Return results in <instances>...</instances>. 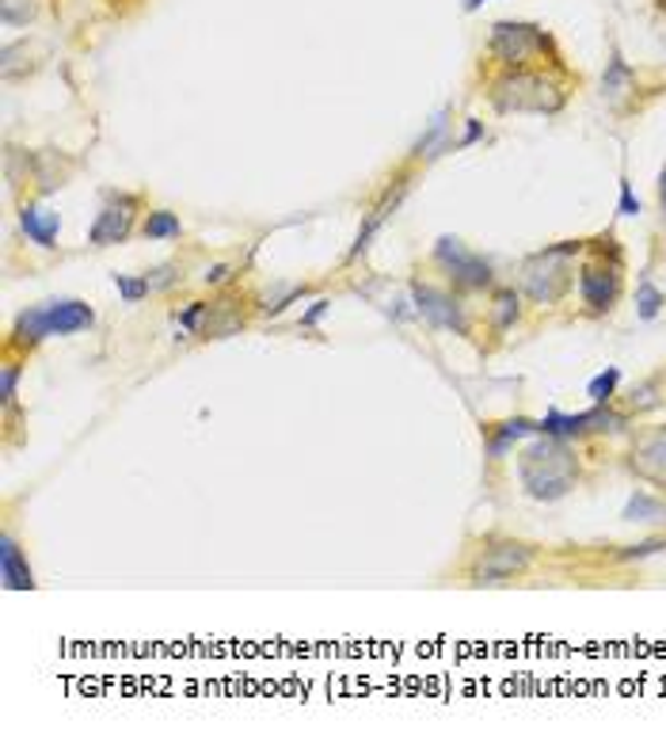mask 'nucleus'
Returning <instances> with one entry per match:
<instances>
[{
	"instance_id": "a878e982",
	"label": "nucleus",
	"mask_w": 666,
	"mask_h": 743,
	"mask_svg": "<svg viewBox=\"0 0 666 743\" xmlns=\"http://www.w3.org/2000/svg\"><path fill=\"white\" fill-rule=\"evenodd\" d=\"M149 275V286L153 291H168V286H176L179 283V263H164V267H153V271H145Z\"/></svg>"
},
{
	"instance_id": "20e7f679",
	"label": "nucleus",
	"mask_w": 666,
	"mask_h": 743,
	"mask_svg": "<svg viewBox=\"0 0 666 743\" xmlns=\"http://www.w3.org/2000/svg\"><path fill=\"white\" fill-rule=\"evenodd\" d=\"M488 54L495 57L503 69H537L541 62H560L556 57V43L545 28L522 20H499L491 23L488 35Z\"/></svg>"
},
{
	"instance_id": "f8f14e48",
	"label": "nucleus",
	"mask_w": 666,
	"mask_h": 743,
	"mask_svg": "<svg viewBox=\"0 0 666 743\" xmlns=\"http://www.w3.org/2000/svg\"><path fill=\"white\" fill-rule=\"evenodd\" d=\"M404 195H407V176H400V179H396V187H389L385 198H381V203L373 206L370 214H365L362 229H358V241H354V248H351V255H347V260H358V255H362L365 248H370V241H373V237H378V229L389 221V214H396V206L404 203Z\"/></svg>"
},
{
	"instance_id": "393cba45",
	"label": "nucleus",
	"mask_w": 666,
	"mask_h": 743,
	"mask_svg": "<svg viewBox=\"0 0 666 743\" xmlns=\"http://www.w3.org/2000/svg\"><path fill=\"white\" fill-rule=\"evenodd\" d=\"M206 309H210V302H190L187 309L179 313V328L183 332H195L198 336V328H203V320H206Z\"/></svg>"
},
{
	"instance_id": "aec40b11",
	"label": "nucleus",
	"mask_w": 666,
	"mask_h": 743,
	"mask_svg": "<svg viewBox=\"0 0 666 743\" xmlns=\"http://www.w3.org/2000/svg\"><path fill=\"white\" fill-rule=\"evenodd\" d=\"M522 317V297L514 291H499L495 294V305H491V320H495L499 332H506V328H514Z\"/></svg>"
},
{
	"instance_id": "7ed1b4c3",
	"label": "nucleus",
	"mask_w": 666,
	"mask_h": 743,
	"mask_svg": "<svg viewBox=\"0 0 666 743\" xmlns=\"http://www.w3.org/2000/svg\"><path fill=\"white\" fill-rule=\"evenodd\" d=\"M488 99L499 114H556L568 92L541 69H503L488 85Z\"/></svg>"
},
{
	"instance_id": "7c9ffc66",
	"label": "nucleus",
	"mask_w": 666,
	"mask_h": 743,
	"mask_svg": "<svg viewBox=\"0 0 666 743\" xmlns=\"http://www.w3.org/2000/svg\"><path fill=\"white\" fill-rule=\"evenodd\" d=\"M328 309H331V302H313V309H309V313H305V317H302V325H305V328H313L316 320H320V317H324V313H328Z\"/></svg>"
},
{
	"instance_id": "9b49d317",
	"label": "nucleus",
	"mask_w": 666,
	"mask_h": 743,
	"mask_svg": "<svg viewBox=\"0 0 666 743\" xmlns=\"http://www.w3.org/2000/svg\"><path fill=\"white\" fill-rule=\"evenodd\" d=\"M629 466L636 477H644L647 484L666 489V427H647L636 435L629 454Z\"/></svg>"
},
{
	"instance_id": "c756f323",
	"label": "nucleus",
	"mask_w": 666,
	"mask_h": 743,
	"mask_svg": "<svg viewBox=\"0 0 666 743\" xmlns=\"http://www.w3.org/2000/svg\"><path fill=\"white\" fill-rule=\"evenodd\" d=\"M229 275H232L229 263H214V267L203 275V283H206V286H225V283H229Z\"/></svg>"
},
{
	"instance_id": "2f4dec72",
	"label": "nucleus",
	"mask_w": 666,
	"mask_h": 743,
	"mask_svg": "<svg viewBox=\"0 0 666 743\" xmlns=\"http://www.w3.org/2000/svg\"><path fill=\"white\" fill-rule=\"evenodd\" d=\"M480 134H484V127H480V122H477V119H469V130H465V138H461V142H457V149L472 145V142H477V138H480Z\"/></svg>"
},
{
	"instance_id": "f03ea898",
	"label": "nucleus",
	"mask_w": 666,
	"mask_h": 743,
	"mask_svg": "<svg viewBox=\"0 0 666 743\" xmlns=\"http://www.w3.org/2000/svg\"><path fill=\"white\" fill-rule=\"evenodd\" d=\"M96 325V309L80 297H54V302L31 305L15 317L12 332H8V351L28 354L50 336H73Z\"/></svg>"
},
{
	"instance_id": "ddd939ff",
	"label": "nucleus",
	"mask_w": 666,
	"mask_h": 743,
	"mask_svg": "<svg viewBox=\"0 0 666 743\" xmlns=\"http://www.w3.org/2000/svg\"><path fill=\"white\" fill-rule=\"evenodd\" d=\"M0 580H4L8 591H31L35 588V576H31L28 557L20 553V545H15L12 534L0 538Z\"/></svg>"
},
{
	"instance_id": "cd10ccee",
	"label": "nucleus",
	"mask_w": 666,
	"mask_h": 743,
	"mask_svg": "<svg viewBox=\"0 0 666 743\" xmlns=\"http://www.w3.org/2000/svg\"><path fill=\"white\" fill-rule=\"evenodd\" d=\"M659 549H666V542H663V538H655V542H640V545H629V553H621V560H636V557H647V553H659Z\"/></svg>"
},
{
	"instance_id": "423d86ee",
	"label": "nucleus",
	"mask_w": 666,
	"mask_h": 743,
	"mask_svg": "<svg viewBox=\"0 0 666 743\" xmlns=\"http://www.w3.org/2000/svg\"><path fill=\"white\" fill-rule=\"evenodd\" d=\"M533 565V545L526 542H488L480 557L469 565L472 588H499V583L514 580Z\"/></svg>"
},
{
	"instance_id": "c85d7f7f",
	"label": "nucleus",
	"mask_w": 666,
	"mask_h": 743,
	"mask_svg": "<svg viewBox=\"0 0 666 743\" xmlns=\"http://www.w3.org/2000/svg\"><path fill=\"white\" fill-rule=\"evenodd\" d=\"M618 210L624 214V218H636L640 214V198L632 195V184H624V179H621V206Z\"/></svg>"
},
{
	"instance_id": "dca6fc26",
	"label": "nucleus",
	"mask_w": 666,
	"mask_h": 743,
	"mask_svg": "<svg viewBox=\"0 0 666 743\" xmlns=\"http://www.w3.org/2000/svg\"><path fill=\"white\" fill-rule=\"evenodd\" d=\"M529 435H537V424H529V419H506V424H488L484 427V450H488V458L499 461L514 442L529 439Z\"/></svg>"
},
{
	"instance_id": "473e14b6",
	"label": "nucleus",
	"mask_w": 666,
	"mask_h": 743,
	"mask_svg": "<svg viewBox=\"0 0 666 743\" xmlns=\"http://www.w3.org/2000/svg\"><path fill=\"white\" fill-rule=\"evenodd\" d=\"M480 4H488V0H465V12H477Z\"/></svg>"
},
{
	"instance_id": "39448f33",
	"label": "nucleus",
	"mask_w": 666,
	"mask_h": 743,
	"mask_svg": "<svg viewBox=\"0 0 666 743\" xmlns=\"http://www.w3.org/2000/svg\"><path fill=\"white\" fill-rule=\"evenodd\" d=\"M587 248V241H560L537 252L526 263V294L537 305H556L571 291V260Z\"/></svg>"
},
{
	"instance_id": "f3484780",
	"label": "nucleus",
	"mask_w": 666,
	"mask_h": 743,
	"mask_svg": "<svg viewBox=\"0 0 666 743\" xmlns=\"http://www.w3.org/2000/svg\"><path fill=\"white\" fill-rule=\"evenodd\" d=\"M179 233H183V221L172 210H153L141 221V237H145V241H176Z\"/></svg>"
},
{
	"instance_id": "5701e85b",
	"label": "nucleus",
	"mask_w": 666,
	"mask_h": 743,
	"mask_svg": "<svg viewBox=\"0 0 666 743\" xmlns=\"http://www.w3.org/2000/svg\"><path fill=\"white\" fill-rule=\"evenodd\" d=\"M114 291L122 294L127 305H138L141 297L153 294V286H149V275H114Z\"/></svg>"
},
{
	"instance_id": "f257e3e1",
	"label": "nucleus",
	"mask_w": 666,
	"mask_h": 743,
	"mask_svg": "<svg viewBox=\"0 0 666 743\" xmlns=\"http://www.w3.org/2000/svg\"><path fill=\"white\" fill-rule=\"evenodd\" d=\"M518 481L526 495L541 503L564 500L579 481V458L568 446V439H553V435H537L526 450L518 454Z\"/></svg>"
},
{
	"instance_id": "412c9836",
	"label": "nucleus",
	"mask_w": 666,
	"mask_h": 743,
	"mask_svg": "<svg viewBox=\"0 0 666 743\" xmlns=\"http://www.w3.org/2000/svg\"><path fill=\"white\" fill-rule=\"evenodd\" d=\"M663 305H666V294L644 275V278H640V291H636V317L640 320H655Z\"/></svg>"
},
{
	"instance_id": "1a4fd4ad",
	"label": "nucleus",
	"mask_w": 666,
	"mask_h": 743,
	"mask_svg": "<svg viewBox=\"0 0 666 743\" xmlns=\"http://www.w3.org/2000/svg\"><path fill=\"white\" fill-rule=\"evenodd\" d=\"M138 210H141L138 195H107L103 210L96 214V226H91L88 241L96 248L122 244L133 233V218H138Z\"/></svg>"
},
{
	"instance_id": "bb28decb",
	"label": "nucleus",
	"mask_w": 666,
	"mask_h": 743,
	"mask_svg": "<svg viewBox=\"0 0 666 743\" xmlns=\"http://www.w3.org/2000/svg\"><path fill=\"white\" fill-rule=\"evenodd\" d=\"M443 134H446V114H438L435 122H430V130H427V138H423L419 142V149H415V153H427V156H435V149L443 145Z\"/></svg>"
},
{
	"instance_id": "4be33fe9",
	"label": "nucleus",
	"mask_w": 666,
	"mask_h": 743,
	"mask_svg": "<svg viewBox=\"0 0 666 743\" xmlns=\"http://www.w3.org/2000/svg\"><path fill=\"white\" fill-rule=\"evenodd\" d=\"M618 385H621V370L618 367H605L602 374H598L594 382L587 385V396L594 404H610L613 393H618Z\"/></svg>"
},
{
	"instance_id": "9d476101",
	"label": "nucleus",
	"mask_w": 666,
	"mask_h": 743,
	"mask_svg": "<svg viewBox=\"0 0 666 743\" xmlns=\"http://www.w3.org/2000/svg\"><path fill=\"white\" fill-rule=\"evenodd\" d=\"M412 297H415V309H419V317L430 320L435 328H446V332H457V336L472 332L469 317H465L461 302H457L454 294L435 291V286H427V283H412Z\"/></svg>"
},
{
	"instance_id": "6ab92c4d",
	"label": "nucleus",
	"mask_w": 666,
	"mask_h": 743,
	"mask_svg": "<svg viewBox=\"0 0 666 743\" xmlns=\"http://www.w3.org/2000/svg\"><path fill=\"white\" fill-rule=\"evenodd\" d=\"M602 88H605V99H613V103L632 92V69L624 65V57L618 50H613V57H610V69H605V77H602Z\"/></svg>"
},
{
	"instance_id": "4468645a",
	"label": "nucleus",
	"mask_w": 666,
	"mask_h": 743,
	"mask_svg": "<svg viewBox=\"0 0 666 743\" xmlns=\"http://www.w3.org/2000/svg\"><path fill=\"white\" fill-rule=\"evenodd\" d=\"M20 229L39 248H54L57 244V233H62V218H57V214H50V210H43L39 203H23L20 206Z\"/></svg>"
},
{
	"instance_id": "f704fd0d",
	"label": "nucleus",
	"mask_w": 666,
	"mask_h": 743,
	"mask_svg": "<svg viewBox=\"0 0 666 743\" xmlns=\"http://www.w3.org/2000/svg\"><path fill=\"white\" fill-rule=\"evenodd\" d=\"M663 221H666V203H663Z\"/></svg>"
},
{
	"instance_id": "2eb2a0df",
	"label": "nucleus",
	"mask_w": 666,
	"mask_h": 743,
	"mask_svg": "<svg viewBox=\"0 0 666 743\" xmlns=\"http://www.w3.org/2000/svg\"><path fill=\"white\" fill-rule=\"evenodd\" d=\"M240 325H244V309L237 305V297H221V302H214L210 309H206L198 336H203V340H221V336L237 332Z\"/></svg>"
},
{
	"instance_id": "a211bd4d",
	"label": "nucleus",
	"mask_w": 666,
	"mask_h": 743,
	"mask_svg": "<svg viewBox=\"0 0 666 743\" xmlns=\"http://www.w3.org/2000/svg\"><path fill=\"white\" fill-rule=\"evenodd\" d=\"M624 523H663L666 518V503L655 500V495L647 492H636L629 500V507H624Z\"/></svg>"
},
{
	"instance_id": "6e6552de",
	"label": "nucleus",
	"mask_w": 666,
	"mask_h": 743,
	"mask_svg": "<svg viewBox=\"0 0 666 743\" xmlns=\"http://www.w3.org/2000/svg\"><path fill=\"white\" fill-rule=\"evenodd\" d=\"M579 294L590 313H610L621 297V252L618 255H594L579 267Z\"/></svg>"
},
{
	"instance_id": "b1692460",
	"label": "nucleus",
	"mask_w": 666,
	"mask_h": 743,
	"mask_svg": "<svg viewBox=\"0 0 666 743\" xmlns=\"http://www.w3.org/2000/svg\"><path fill=\"white\" fill-rule=\"evenodd\" d=\"M15 382H20V367H15V362L8 359L4 370H0V404H4L8 416L15 412Z\"/></svg>"
},
{
	"instance_id": "72a5a7b5",
	"label": "nucleus",
	"mask_w": 666,
	"mask_h": 743,
	"mask_svg": "<svg viewBox=\"0 0 666 743\" xmlns=\"http://www.w3.org/2000/svg\"><path fill=\"white\" fill-rule=\"evenodd\" d=\"M659 198H663V203H666V168L659 172Z\"/></svg>"
},
{
	"instance_id": "0eeeda50",
	"label": "nucleus",
	"mask_w": 666,
	"mask_h": 743,
	"mask_svg": "<svg viewBox=\"0 0 666 743\" xmlns=\"http://www.w3.org/2000/svg\"><path fill=\"white\" fill-rule=\"evenodd\" d=\"M435 263L446 271V278L454 283V291H488L491 278H495L484 255L469 252L457 237H438Z\"/></svg>"
}]
</instances>
